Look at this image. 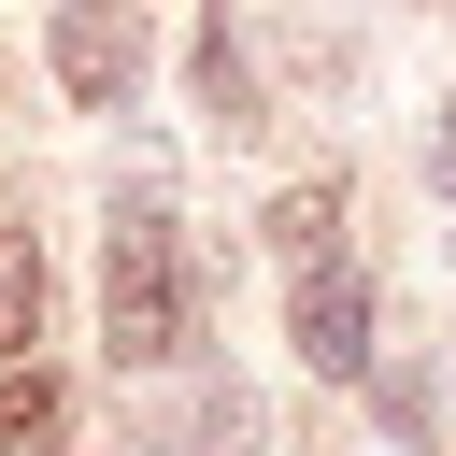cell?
<instances>
[{
	"label": "cell",
	"mask_w": 456,
	"mask_h": 456,
	"mask_svg": "<svg viewBox=\"0 0 456 456\" xmlns=\"http://www.w3.org/2000/svg\"><path fill=\"white\" fill-rule=\"evenodd\" d=\"M0 342H43V256L0 242Z\"/></svg>",
	"instance_id": "ba28073f"
},
{
	"label": "cell",
	"mask_w": 456,
	"mask_h": 456,
	"mask_svg": "<svg viewBox=\"0 0 456 456\" xmlns=\"http://www.w3.org/2000/svg\"><path fill=\"white\" fill-rule=\"evenodd\" d=\"M57 442H71V385L57 370H14L0 385V456H57Z\"/></svg>",
	"instance_id": "5b68a950"
},
{
	"label": "cell",
	"mask_w": 456,
	"mask_h": 456,
	"mask_svg": "<svg viewBox=\"0 0 456 456\" xmlns=\"http://www.w3.org/2000/svg\"><path fill=\"white\" fill-rule=\"evenodd\" d=\"M200 100H214V128H256V71L228 57V14H214V43H200Z\"/></svg>",
	"instance_id": "52a82bcc"
},
{
	"label": "cell",
	"mask_w": 456,
	"mask_h": 456,
	"mask_svg": "<svg viewBox=\"0 0 456 456\" xmlns=\"http://www.w3.org/2000/svg\"><path fill=\"white\" fill-rule=\"evenodd\" d=\"M256 442H271V428H256V399H242V385H200V399L157 428V456H256Z\"/></svg>",
	"instance_id": "277c9868"
},
{
	"label": "cell",
	"mask_w": 456,
	"mask_h": 456,
	"mask_svg": "<svg viewBox=\"0 0 456 456\" xmlns=\"http://www.w3.org/2000/svg\"><path fill=\"white\" fill-rule=\"evenodd\" d=\"M185 314H200V285H185L171 200L128 185V200H114V256H100V328H114L128 370H157V356H185Z\"/></svg>",
	"instance_id": "6da1fadb"
},
{
	"label": "cell",
	"mask_w": 456,
	"mask_h": 456,
	"mask_svg": "<svg viewBox=\"0 0 456 456\" xmlns=\"http://www.w3.org/2000/svg\"><path fill=\"white\" fill-rule=\"evenodd\" d=\"M428 185H442V200H456V100H442V114H428Z\"/></svg>",
	"instance_id": "9c48e42d"
},
{
	"label": "cell",
	"mask_w": 456,
	"mask_h": 456,
	"mask_svg": "<svg viewBox=\"0 0 456 456\" xmlns=\"http://www.w3.org/2000/svg\"><path fill=\"white\" fill-rule=\"evenodd\" d=\"M299 356H314V370H370V285L328 271V256L299 271Z\"/></svg>",
	"instance_id": "3957f363"
},
{
	"label": "cell",
	"mask_w": 456,
	"mask_h": 456,
	"mask_svg": "<svg viewBox=\"0 0 456 456\" xmlns=\"http://www.w3.org/2000/svg\"><path fill=\"white\" fill-rule=\"evenodd\" d=\"M57 86H71L86 114H114V100L142 86V14H128V0H57Z\"/></svg>",
	"instance_id": "7a4b0ae2"
},
{
	"label": "cell",
	"mask_w": 456,
	"mask_h": 456,
	"mask_svg": "<svg viewBox=\"0 0 456 456\" xmlns=\"http://www.w3.org/2000/svg\"><path fill=\"white\" fill-rule=\"evenodd\" d=\"M328 228H342V185H285V200H271V242H285L299 271L328 256Z\"/></svg>",
	"instance_id": "8992f818"
}]
</instances>
